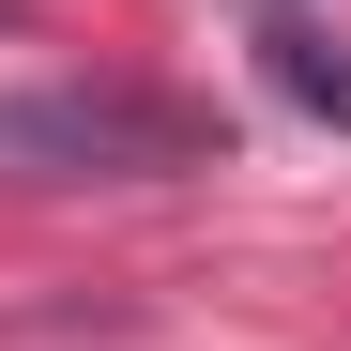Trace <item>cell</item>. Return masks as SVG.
<instances>
[{"label":"cell","mask_w":351,"mask_h":351,"mask_svg":"<svg viewBox=\"0 0 351 351\" xmlns=\"http://www.w3.org/2000/svg\"><path fill=\"white\" fill-rule=\"evenodd\" d=\"M214 168V107L138 92V77H46L0 92V184H184Z\"/></svg>","instance_id":"obj_1"},{"label":"cell","mask_w":351,"mask_h":351,"mask_svg":"<svg viewBox=\"0 0 351 351\" xmlns=\"http://www.w3.org/2000/svg\"><path fill=\"white\" fill-rule=\"evenodd\" d=\"M245 31H260V77L306 107V123H336V138H351V31H336V16H306V0H245Z\"/></svg>","instance_id":"obj_2"}]
</instances>
